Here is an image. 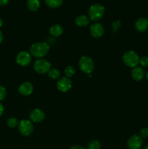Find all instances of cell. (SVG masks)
I'll return each instance as SVG.
<instances>
[{
    "instance_id": "4316f807",
    "label": "cell",
    "mask_w": 148,
    "mask_h": 149,
    "mask_svg": "<svg viewBox=\"0 0 148 149\" xmlns=\"http://www.w3.org/2000/svg\"><path fill=\"white\" fill-rule=\"evenodd\" d=\"M10 0H0V6H4L8 4Z\"/></svg>"
},
{
    "instance_id": "83f0119b",
    "label": "cell",
    "mask_w": 148,
    "mask_h": 149,
    "mask_svg": "<svg viewBox=\"0 0 148 149\" xmlns=\"http://www.w3.org/2000/svg\"><path fill=\"white\" fill-rule=\"evenodd\" d=\"M4 106H3V105L1 104V103H0V116H1V115L3 114V113H4Z\"/></svg>"
},
{
    "instance_id": "1f68e13d",
    "label": "cell",
    "mask_w": 148,
    "mask_h": 149,
    "mask_svg": "<svg viewBox=\"0 0 148 149\" xmlns=\"http://www.w3.org/2000/svg\"><path fill=\"white\" fill-rule=\"evenodd\" d=\"M145 149H148V145H147V146H146V147H145Z\"/></svg>"
},
{
    "instance_id": "cb8c5ba5",
    "label": "cell",
    "mask_w": 148,
    "mask_h": 149,
    "mask_svg": "<svg viewBox=\"0 0 148 149\" xmlns=\"http://www.w3.org/2000/svg\"><path fill=\"white\" fill-rule=\"evenodd\" d=\"M139 136L142 138V139H145V138H148V128L147 127H143L140 130L139 132Z\"/></svg>"
},
{
    "instance_id": "6da1fadb",
    "label": "cell",
    "mask_w": 148,
    "mask_h": 149,
    "mask_svg": "<svg viewBox=\"0 0 148 149\" xmlns=\"http://www.w3.org/2000/svg\"><path fill=\"white\" fill-rule=\"evenodd\" d=\"M49 50V45L44 42H36L30 47V53L34 58L40 59L48 54Z\"/></svg>"
},
{
    "instance_id": "2e32d148",
    "label": "cell",
    "mask_w": 148,
    "mask_h": 149,
    "mask_svg": "<svg viewBox=\"0 0 148 149\" xmlns=\"http://www.w3.org/2000/svg\"><path fill=\"white\" fill-rule=\"evenodd\" d=\"M75 24L80 27H84L89 23V18L84 15L77 16L75 20Z\"/></svg>"
},
{
    "instance_id": "52a82bcc",
    "label": "cell",
    "mask_w": 148,
    "mask_h": 149,
    "mask_svg": "<svg viewBox=\"0 0 148 149\" xmlns=\"http://www.w3.org/2000/svg\"><path fill=\"white\" fill-rule=\"evenodd\" d=\"M32 55L26 51H21L16 57V62L21 66H27L31 63Z\"/></svg>"
},
{
    "instance_id": "d6986e66",
    "label": "cell",
    "mask_w": 148,
    "mask_h": 149,
    "mask_svg": "<svg viewBox=\"0 0 148 149\" xmlns=\"http://www.w3.org/2000/svg\"><path fill=\"white\" fill-rule=\"evenodd\" d=\"M48 75H49V78L52 79H57L60 76V72L57 68H50V70L48 72Z\"/></svg>"
},
{
    "instance_id": "5bb4252c",
    "label": "cell",
    "mask_w": 148,
    "mask_h": 149,
    "mask_svg": "<svg viewBox=\"0 0 148 149\" xmlns=\"http://www.w3.org/2000/svg\"><path fill=\"white\" fill-rule=\"evenodd\" d=\"M135 29L139 32H145L148 29V19L140 17L135 23Z\"/></svg>"
},
{
    "instance_id": "30bf717a",
    "label": "cell",
    "mask_w": 148,
    "mask_h": 149,
    "mask_svg": "<svg viewBox=\"0 0 148 149\" xmlns=\"http://www.w3.org/2000/svg\"><path fill=\"white\" fill-rule=\"evenodd\" d=\"M104 33V26L100 23H94L90 27V33L94 38H100Z\"/></svg>"
},
{
    "instance_id": "44dd1931",
    "label": "cell",
    "mask_w": 148,
    "mask_h": 149,
    "mask_svg": "<svg viewBox=\"0 0 148 149\" xmlns=\"http://www.w3.org/2000/svg\"><path fill=\"white\" fill-rule=\"evenodd\" d=\"M88 149H100L101 148V143L100 141H97V140H94L89 142L87 146Z\"/></svg>"
},
{
    "instance_id": "9c48e42d",
    "label": "cell",
    "mask_w": 148,
    "mask_h": 149,
    "mask_svg": "<svg viewBox=\"0 0 148 149\" xmlns=\"http://www.w3.org/2000/svg\"><path fill=\"white\" fill-rule=\"evenodd\" d=\"M143 144V139L138 135H133L127 141V146L129 149H140Z\"/></svg>"
},
{
    "instance_id": "9a60e30c",
    "label": "cell",
    "mask_w": 148,
    "mask_h": 149,
    "mask_svg": "<svg viewBox=\"0 0 148 149\" xmlns=\"http://www.w3.org/2000/svg\"><path fill=\"white\" fill-rule=\"evenodd\" d=\"M62 33H63V29L60 25H53L49 29V33L55 37H58V36H61Z\"/></svg>"
},
{
    "instance_id": "8992f818",
    "label": "cell",
    "mask_w": 148,
    "mask_h": 149,
    "mask_svg": "<svg viewBox=\"0 0 148 149\" xmlns=\"http://www.w3.org/2000/svg\"><path fill=\"white\" fill-rule=\"evenodd\" d=\"M18 130L20 133L23 136H29L33 132V122L28 119H23L19 122Z\"/></svg>"
},
{
    "instance_id": "603a6c76",
    "label": "cell",
    "mask_w": 148,
    "mask_h": 149,
    "mask_svg": "<svg viewBox=\"0 0 148 149\" xmlns=\"http://www.w3.org/2000/svg\"><path fill=\"white\" fill-rule=\"evenodd\" d=\"M142 67H148V57L147 56H144L142 58H139V63Z\"/></svg>"
},
{
    "instance_id": "8fae6325",
    "label": "cell",
    "mask_w": 148,
    "mask_h": 149,
    "mask_svg": "<svg viewBox=\"0 0 148 149\" xmlns=\"http://www.w3.org/2000/svg\"><path fill=\"white\" fill-rule=\"evenodd\" d=\"M30 119L32 122L39 123L42 122L45 119V113L42 110L39 109H35L30 113Z\"/></svg>"
},
{
    "instance_id": "3957f363",
    "label": "cell",
    "mask_w": 148,
    "mask_h": 149,
    "mask_svg": "<svg viewBox=\"0 0 148 149\" xmlns=\"http://www.w3.org/2000/svg\"><path fill=\"white\" fill-rule=\"evenodd\" d=\"M104 14V7L100 4H94L90 7L89 10V18L93 21L102 19Z\"/></svg>"
},
{
    "instance_id": "7c38bea8",
    "label": "cell",
    "mask_w": 148,
    "mask_h": 149,
    "mask_svg": "<svg viewBox=\"0 0 148 149\" xmlns=\"http://www.w3.org/2000/svg\"><path fill=\"white\" fill-rule=\"evenodd\" d=\"M33 91V84L28 81L22 83L18 88V92L20 95L24 96H28L32 94Z\"/></svg>"
},
{
    "instance_id": "d4e9b609",
    "label": "cell",
    "mask_w": 148,
    "mask_h": 149,
    "mask_svg": "<svg viewBox=\"0 0 148 149\" xmlns=\"http://www.w3.org/2000/svg\"><path fill=\"white\" fill-rule=\"evenodd\" d=\"M6 95H7V90L3 86L0 85V100H4Z\"/></svg>"
},
{
    "instance_id": "ba28073f",
    "label": "cell",
    "mask_w": 148,
    "mask_h": 149,
    "mask_svg": "<svg viewBox=\"0 0 148 149\" xmlns=\"http://www.w3.org/2000/svg\"><path fill=\"white\" fill-rule=\"evenodd\" d=\"M57 87L59 91L62 92V93H66V92L69 91L72 87V81L70 78L64 77L58 80L57 83Z\"/></svg>"
},
{
    "instance_id": "7402d4cb",
    "label": "cell",
    "mask_w": 148,
    "mask_h": 149,
    "mask_svg": "<svg viewBox=\"0 0 148 149\" xmlns=\"http://www.w3.org/2000/svg\"><path fill=\"white\" fill-rule=\"evenodd\" d=\"M7 125L9 127L15 128L16 127L18 126L19 122L16 118L12 117V118H10V119L7 121Z\"/></svg>"
},
{
    "instance_id": "277c9868",
    "label": "cell",
    "mask_w": 148,
    "mask_h": 149,
    "mask_svg": "<svg viewBox=\"0 0 148 149\" xmlns=\"http://www.w3.org/2000/svg\"><path fill=\"white\" fill-rule=\"evenodd\" d=\"M79 68L85 74H91L94 68V63L93 60L89 56H82L78 61Z\"/></svg>"
},
{
    "instance_id": "ac0fdd59",
    "label": "cell",
    "mask_w": 148,
    "mask_h": 149,
    "mask_svg": "<svg viewBox=\"0 0 148 149\" xmlns=\"http://www.w3.org/2000/svg\"><path fill=\"white\" fill-rule=\"evenodd\" d=\"M63 0H45L46 5L50 8H57L62 5Z\"/></svg>"
},
{
    "instance_id": "ffe728a7",
    "label": "cell",
    "mask_w": 148,
    "mask_h": 149,
    "mask_svg": "<svg viewBox=\"0 0 148 149\" xmlns=\"http://www.w3.org/2000/svg\"><path fill=\"white\" fill-rule=\"evenodd\" d=\"M75 68H74L73 66H72V65H68V66H67L66 68H65V74L67 77H68V78L72 77L75 74Z\"/></svg>"
},
{
    "instance_id": "f1b7e54d",
    "label": "cell",
    "mask_w": 148,
    "mask_h": 149,
    "mask_svg": "<svg viewBox=\"0 0 148 149\" xmlns=\"http://www.w3.org/2000/svg\"><path fill=\"white\" fill-rule=\"evenodd\" d=\"M3 41V35H2V33H1V30H0V44Z\"/></svg>"
},
{
    "instance_id": "4fadbf2b",
    "label": "cell",
    "mask_w": 148,
    "mask_h": 149,
    "mask_svg": "<svg viewBox=\"0 0 148 149\" xmlns=\"http://www.w3.org/2000/svg\"><path fill=\"white\" fill-rule=\"evenodd\" d=\"M145 76V70L143 69V68L141 66H136L134 68H132L131 70V77L135 81H139L142 79H143V78Z\"/></svg>"
},
{
    "instance_id": "4dcf8cb0",
    "label": "cell",
    "mask_w": 148,
    "mask_h": 149,
    "mask_svg": "<svg viewBox=\"0 0 148 149\" xmlns=\"http://www.w3.org/2000/svg\"><path fill=\"white\" fill-rule=\"evenodd\" d=\"M145 77H146L147 80V81H148V71H147V72L146 74H145Z\"/></svg>"
},
{
    "instance_id": "f546056e",
    "label": "cell",
    "mask_w": 148,
    "mask_h": 149,
    "mask_svg": "<svg viewBox=\"0 0 148 149\" xmlns=\"http://www.w3.org/2000/svg\"><path fill=\"white\" fill-rule=\"evenodd\" d=\"M2 25H3V20H2V19L0 18V28L2 26Z\"/></svg>"
},
{
    "instance_id": "484cf974",
    "label": "cell",
    "mask_w": 148,
    "mask_h": 149,
    "mask_svg": "<svg viewBox=\"0 0 148 149\" xmlns=\"http://www.w3.org/2000/svg\"><path fill=\"white\" fill-rule=\"evenodd\" d=\"M70 149H86V148H84V147L81 146L75 145V146H71Z\"/></svg>"
},
{
    "instance_id": "e0dca14e",
    "label": "cell",
    "mask_w": 148,
    "mask_h": 149,
    "mask_svg": "<svg viewBox=\"0 0 148 149\" xmlns=\"http://www.w3.org/2000/svg\"><path fill=\"white\" fill-rule=\"evenodd\" d=\"M27 7L30 11H37L40 7V1L39 0H28Z\"/></svg>"
},
{
    "instance_id": "5b68a950",
    "label": "cell",
    "mask_w": 148,
    "mask_h": 149,
    "mask_svg": "<svg viewBox=\"0 0 148 149\" xmlns=\"http://www.w3.org/2000/svg\"><path fill=\"white\" fill-rule=\"evenodd\" d=\"M51 68V63L46 60L40 58L36 60L33 63V69L39 74H44L49 72Z\"/></svg>"
},
{
    "instance_id": "7a4b0ae2",
    "label": "cell",
    "mask_w": 148,
    "mask_h": 149,
    "mask_svg": "<svg viewBox=\"0 0 148 149\" xmlns=\"http://www.w3.org/2000/svg\"><path fill=\"white\" fill-rule=\"evenodd\" d=\"M123 62L128 67L134 68L137 66L138 63H139V57L134 51H127L123 55Z\"/></svg>"
}]
</instances>
